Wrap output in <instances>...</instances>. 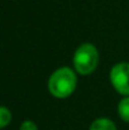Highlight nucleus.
<instances>
[{
    "mask_svg": "<svg viewBox=\"0 0 129 130\" xmlns=\"http://www.w3.org/2000/svg\"><path fill=\"white\" fill-rule=\"evenodd\" d=\"M10 121H11V112L5 106H1L0 107V128L4 129Z\"/></svg>",
    "mask_w": 129,
    "mask_h": 130,
    "instance_id": "nucleus-6",
    "label": "nucleus"
},
{
    "mask_svg": "<svg viewBox=\"0 0 129 130\" xmlns=\"http://www.w3.org/2000/svg\"><path fill=\"white\" fill-rule=\"evenodd\" d=\"M110 82L120 95L129 96V63L120 62L110 70Z\"/></svg>",
    "mask_w": 129,
    "mask_h": 130,
    "instance_id": "nucleus-3",
    "label": "nucleus"
},
{
    "mask_svg": "<svg viewBox=\"0 0 129 130\" xmlns=\"http://www.w3.org/2000/svg\"><path fill=\"white\" fill-rule=\"evenodd\" d=\"M89 130H117V126L111 120L106 118H99L95 121H92Z\"/></svg>",
    "mask_w": 129,
    "mask_h": 130,
    "instance_id": "nucleus-4",
    "label": "nucleus"
},
{
    "mask_svg": "<svg viewBox=\"0 0 129 130\" xmlns=\"http://www.w3.org/2000/svg\"><path fill=\"white\" fill-rule=\"evenodd\" d=\"M77 85V77L75 72L68 67H61L56 70L48 80V91L57 99H66L71 96Z\"/></svg>",
    "mask_w": 129,
    "mask_h": 130,
    "instance_id": "nucleus-1",
    "label": "nucleus"
},
{
    "mask_svg": "<svg viewBox=\"0 0 129 130\" xmlns=\"http://www.w3.org/2000/svg\"><path fill=\"white\" fill-rule=\"evenodd\" d=\"M99 63V52L91 43H82L77 47L74 54V67L77 73L87 76L91 75Z\"/></svg>",
    "mask_w": 129,
    "mask_h": 130,
    "instance_id": "nucleus-2",
    "label": "nucleus"
},
{
    "mask_svg": "<svg viewBox=\"0 0 129 130\" xmlns=\"http://www.w3.org/2000/svg\"><path fill=\"white\" fill-rule=\"evenodd\" d=\"M20 130H38V126L34 121L32 120H25L20 125Z\"/></svg>",
    "mask_w": 129,
    "mask_h": 130,
    "instance_id": "nucleus-7",
    "label": "nucleus"
},
{
    "mask_svg": "<svg viewBox=\"0 0 129 130\" xmlns=\"http://www.w3.org/2000/svg\"><path fill=\"white\" fill-rule=\"evenodd\" d=\"M118 114H119L122 120H124L125 123H129V96L124 97L123 100L119 101Z\"/></svg>",
    "mask_w": 129,
    "mask_h": 130,
    "instance_id": "nucleus-5",
    "label": "nucleus"
}]
</instances>
